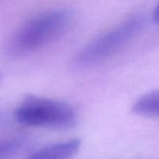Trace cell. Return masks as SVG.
<instances>
[{"mask_svg":"<svg viewBox=\"0 0 159 159\" xmlns=\"http://www.w3.org/2000/svg\"><path fill=\"white\" fill-rule=\"evenodd\" d=\"M72 22L68 9H57L40 13L23 23L7 38L4 54L10 58L30 54L60 39Z\"/></svg>","mask_w":159,"mask_h":159,"instance_id":"obj_1","label":"cell"},{"mask_svg":"<svg viewBox=\"0 0 159 159\" xmlns=\"http://www.w3.org/2000/svg\"><path fill=\"white\" fill-rule=\"evenodd\" d=\"M144 25V16L129 17L85 45L73 57L72 66L76 69H88L106 61L134 39Z\"/></svg>","mask_w":159,"mask_h":159,"instance_id":"obj_2","label":"cell"},{"mask_svg":"<svg viewBox=\"0 0 159 159\" xmlns=\"http://www.w3.org/2000/svg\"><path fill=\"white\" fill-rule=\"evenodd\" d=\"M19 124L27 127L65 130L78 120L74 109L65 102L37 96H28L14 113Z\"/></svg>","mask_w":159,"mask_h":159,"instance_id":"obj_3","label":"cell"},{"mask_svg":"<svg viewBox=\"0 0 159 159\" xmlns=\"http://www.w3.org/2000/svg\"><path fill=\"white\" fill-rule=\"evenodd\" d=\"M80 146V140H68L42 148L27 159H71L78 153Z\"/></svg>","mask_w":159,"mask_h":159,"instance_id":"obj_4","label":"cell"},{"mask_svg":"<svg viewBox=\"0 0 159 159\" xmlns=\"http://www.w3.org/2000/svg\"><path fill=\"white\" fill-rule=\"evenodd\" d=\"M134 114L159 117V91H152L141 96L132 107Z\"/></svg>","mask_w":159,"mask_h":159,"instance_id":"obj_5","label":"cell"},{"mask_svg":"<svg viewBox=\"0 0 159 159\" xmlns=\"http://www.w3.org/2000/svg\"><path fill=\"white\" fill-rule=\"evenodd\" d=\"M27 144L23 138L0 140V159H12L20 153Z\"/></svg>","mask_w":159,"mask_h":159,"instance_id":"obj_6","label":"cell"},{"mask_svg":"<svg viewBox=\"0 0 159 159\" xmlns=\"http://www.w3.org/2000/svg\"><path fill=\"white\" fill-rule=\"evenodd\" d=\"M153 19H154V21L155 22V23L159 26V2L158 4H157L155 10H154Z\"/></svg>","mask_w":159,"mask_h":159,"instance_id":"obj_7","label":"cell"},{"mask_svg":"<svg viewBox=\"0 0 159 159\" xmlns=\"http://www.w3.org/2000/svg\"><path fill=\"white\" fill-rule=\"evenodd\" d=\"M1 79H2V74L0 73V82H1Z\"/></svg>","mask_w":159,"mask_h":159,"instance_id":"obj_8","label":"cell"}]
</instances>
